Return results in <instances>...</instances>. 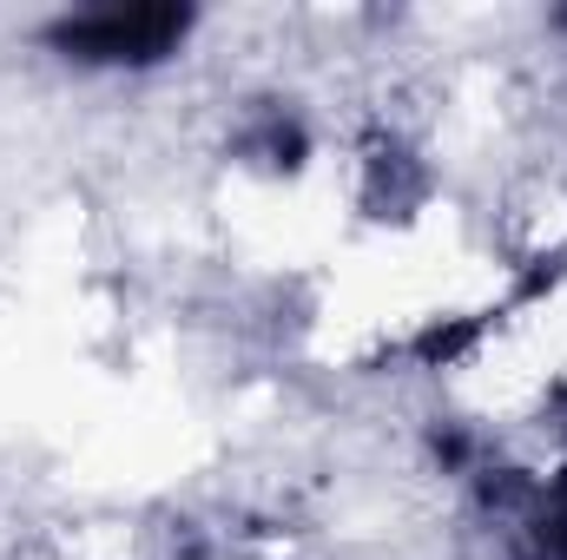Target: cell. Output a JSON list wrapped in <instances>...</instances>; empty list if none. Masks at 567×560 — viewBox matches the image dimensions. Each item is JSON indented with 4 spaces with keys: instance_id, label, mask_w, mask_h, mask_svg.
<instances>
[{
    "instance_id": "6da1fadb",
    "label": "cell",
    "mask_w": 567,
    "mask_h": 560,
    "mask_svg": "<svg viewBox=\"0 0 567 560\" xmlns=\"http://www.w3.org/2000/svg\"><path fill=\"white\" fill-rule=\"evenodd\" d=\"M192 7L178 0H145V7H93V13H66L47 27V46L60 60L80 66H158L178 53V40L192 33Z\"/></svg>"
}]
</instances>
